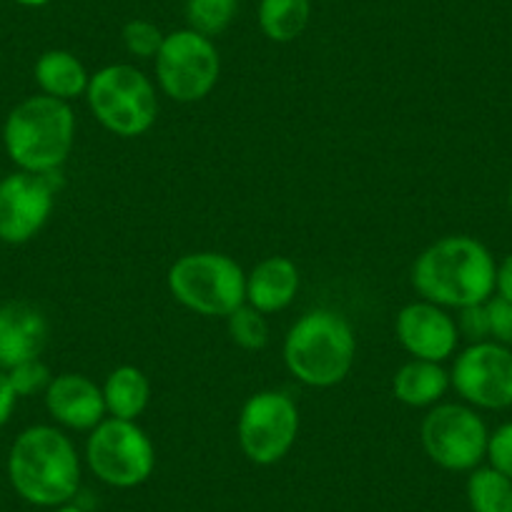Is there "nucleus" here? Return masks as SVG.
<instances>
[{
    "mask_svg": "<svg viewBox=\"0 0 512 512\" xmlns=\"http://www.w3.org/2000/svg\"><path fill=\"white\" fill-rule=\"evenodd\" d=\"M497 262L472 236H442L417 256L412 287L422 299L445 309L485 304L495 297Z\"/></svg>",
    "mask_w": 512,
    "mask_h": 512,
    "instance_id": "f257e3e1",
    "label": "nucleus"
},
{
    "mask_svg": "<svg viewBox=\"0 0 512 512\" xmlns=\"http://www.w3.org/2000/svg\"><path fill=\"white\" fill-rule=\"evenodd\" d=\"M8 477L18 497L36 507H61L81 490V457L63 430L33 425L13 440Z\"/></svg>",
    "mask_w": 512,
    "mask_h": 512,
    "instance_id": "f03ea898",
    "label": "nucleus"
},
{
    "mask_svg": "<svg viewBox=\"0 0 512 512\" xmlns=\"http://www.w3.org/2000/svg\"><path fill=\"white\" fill-rule=\"evenodd\" d=\"M76 141V116L71 103L38 93L8 113L3 146L18 171L56 174L68 161Z\"/></svg>",
    "mask_w": 512,
    "mask_h": 512,
    "instance_id": "7ed1b4c3",
    "label": "nucleus"
},
{
    "mask_svg": "<svg viewBox=\"0 0 512 512\" xmlns=\"http://www.w3.org/2000/svg\"><path fill=\"white\" fill-rule=\"evenodd\" d=\"M357 357L352 324L334 309H312L294 322L284 339V364L299 382L329 390L344 382Z\"/></svg>",
    "mask_w": 512,
    "mask_h": 512,
    "instance_id": "20e7f679",
    "label": "nucleus"
},
{
    "mask_svg": "<svg viewBox=\"0 0 512 512\" xmlns=\"http://www.w3.org/2000/svg\"><path fill=\"white\" fill-rule=\"evenodd\" d=\"M169 292L181 307L201 317H229L246 304L244 269L219 251H194L169 269Z\"/></svg>",
    "mask_w": 512,
    "mask_h": 512,
    "instance_id": "39448f33",
    "label": "nucleus"
},
{
    "mask_svg": "<svg viewBox=\"0 0 512 512\" xmlns=\"http://www.w3.org/2000/svg\"><path fill=\"white\" fill-rule=\"evenodd\" d=\"M86 98L98 123L121 139L144 136L159 118L156 86L128 63H111L93 73Z\"/></svg>",
    "mask_w": 512,
    "mask_h": 512,
    "instance_id": "423d86ee",
    "label": "nucleus"
},
{
    "mask_svg": "<svg viewBox=\"0 0 512 512\" xmlns=\"http://www.w3.org/2000/svg\"><path fill=\"white\" fill-rule=\"evenodd\" d=\"M86 462L103 485L131 490L154 475L156 447L134 420L108 417L88 435Z\"/></svg>",
    "mask_w": 512,
    "mask_h": 512,
    "instance_id": "0eeeda50",
    "label": "nucleus"
},
{
    "mask_svg": "<svg viewBox=\"0 0 512 512\" xmlns=\"http://www.w3.org/2000/svg\"><path fill=\"white\" fill-rule=\"evenodd\" d=\"M239 447L254 465H277L299 437V407L287 392L264 390L251 395L236 422Z\"/></svg>",
    "mask_w": 512,
    "mask_h": 512,
    "instance_id": "6e6552de",
    "label": "nucleus"
},
{
    "mask_svg": "<svg viewBox=\"0 0 512 512\" xmlns=\"http://www.w3.org/2000/svg\"><path fill=\"white\" fill-rule=\"evenodd\" d=\"M420 437L427 457L437 467L447 472H472L487 457L490 430L470 405L440 402L422 420Z\"/></svg>",
    "mask_w": 512,
    "mask_h": 512,
    "instance_id": "1a4fd4ad",
    "label": "nucleus"
},
{
    "mask_svg": "<svg viewBox=\"0 0 512 512\" xmlns=\"http://www.w3.org/2000/svg\"><path fill=\"white\" fill-rule=\"evenodd\" d=\"M154 61L161 91L179 103H196L209 96L221 73L214 41L191 28L169 33Z\"/></svg>",
    "mask_w": 512,
    "mask_h": 512,
    "instance_id": "9d476101",
    "label": "nucleus"
},
{
    "mask_svg": "<svg viewBox=\"0 0 512 512\" xmlns=\"http://www.w3.org/2000/svg\"><path fill=\"white\" fill-rule=\"evenodd\" d=\"M450 384L470 407L507 410L512 407V349L500 342H472L457 354Z\"/></svg>",
    "mask_w": 512,
    "mask_h": 512,
    "instance_id": "9b49d317",
    "label": "nucleus"
},
{
    "mask_svg": "<svg viewBox=\"0 0 512 512\" xmlns=\"http://www.w3.org/2000/svg\"><path fill=\"white\" fill-rule=\"evenodd\" d=\"M56 174L16 171L0 179V241L26 244L46 226L56 204Z\"/></svg>",
    "mask_w": 512,
    "mask_h": 512,
    "instance_id": "f8f14e48",
    "label": "nucleus"
},
{
    "mask_svg": "<svg viewBox=\"0 0 512 512\" xmlns=\"http://www.w3.org/2000/svg\"><path fill=\"white\" fill-rule=\"evenodd\" d=\"M395 334L412 359H430V362L450 359L460 342L457 319H452L445 307H437L427 299L400 309L395 319Z\"/></svg>",
    "mask_w": 512,
    "mask_h": 512,
    "instance_id": "ddd939ff",
    "label": "nucleus"
},
{
    "mask_svg": "<svg viewBox=\"0 0 512 512\" xmlns=\"http://www.w3.org/2000/svg\"><path fill=\"white\" fill-rule=\"evenodd\" d=\"M46 410L58 425L76 432H91L106 420L103 390L91 377L63 372L51 379L46 390Z\"/></svg>",
    "mask_w": 512,
    "mask_h": 512,
    "instance_id": "4468645a",
    "label": "nucleus"
},
{
    "mask_svg": "<svg viewBox=\"0 0 512 512\" xmlns=\"http://www.w3.org/2000/svg\"><path fill=\"white\" fill-rule=\"evenodd\" d=\"M48 344V319L36 304H0V369L41 359Z\"/></svg>",
    "mask_w": 512,
    "mask_h": 512,
    "instance_id": "2eb2a0df",
    "label": "nucleus"
},
{
    "mask_svg": "<svg viewBox=\"0 0 512 512\" xmlns=\"http://www.w3.org/2000/svg\"><path fill=\"white\" fill-rule=\"evenodd\" d=\"M299 269L287 256H267L246 274V304L262 314L287 309L299 292Z\"/></svg>",
    "mask_w": 512,
    "mask_h": 512,
    "instance_id": "dca6fc26",
    "label": "nucleus"
},
{
    "mask_svg": "<svg viewBox=\"0 0 512 512\" xmlns=\"http://www.w3.org/2000/svg\"><path fill=\"white\" fill-rule=\"evenodd\" d=\"M450 372L442 362L430 359H410L402 364L392 379V392L407 407H435L450 390Z\"/></svg>",
    "mask_w": 512,
    "mask_h": 512,
    "instance_id": "f3484780",
    "label": "nucleus"
},
{
    "mask_svg": "<svg viewBox=\"0 0 512 512\" xmlns=\"http://www.w3.org/2000/svg\"><path fill=\"white\" fill-rule=\"evenodd\" d=\"M33 78H36L41 93L66 103L86 96L88 83H91L86 66L71 51H63V48L43 53L33 68Z\"/></svg>",
    "mask_w": 512,
    "mask_h": 512,
    "instance_id": "a211bd4d",
    "label": "nucleus"
},
{
    "mask_svg": "<svg viewBox=\"0 0 512 512\" xmlns=\"http://www.w3.org/2000/svg\"><path fill=\"white\" fill-rule=\"evenodd\" d=\"M103 400H106V412L118 420H134L144 415L151 400L149 377L139 367L123 364L116 367L103 382Z\"/></svg>",
    "mask_w": 512,
    "mask_h": 512,
    "instance_id": "6ab92c4d",
    "label": "nucleus"
},
{
    "mask_svg": "<svg viewBox=\"0 0 512 512\" xmlns=\"http://www.w3.org/2000/svg\"><path fill=\"white\" fill-rule=\"evenodd\" d=\"M312 0H262L259 28L274 43H292L307 31Z\"/></svg>",
    "mask_w": 512,
    "mask_h": 512,
    "instance_id": "aec40b11",
    "label": "nucleus"
},
{
    "mask_svg": "<svg viewBox=\"0 0 512 512\" xmlns=\"http://www.w3.org/2000/svg\"><path fill=\"white\" fill-rule=\"evenodd\" d=\"M467 505L472 512H512V480L495 467H475L467 477Z\"/></svg>",
    "mask_w": 512,
    "mask_h": 512,
    "instance_id": "412c9836",
    "label": "nucleus"
},
{
    "mask_svg": "<svg viewBox=\"0 0 512 512\" xmlns=\"http://www.w3.org/2000/svg\"><path fill=\"white\" fill-rule=\"evenodd\" d=\"M239 0H186V21L191 31L206 38L221 36L234 21Z\"/></svg>",
    "mask_w": 512,
    "mask_h": 512,
    "instance_id": "4be33fe9",
    "label": "nucleus"
},
{
    "mask_svg": "<svg viewBox=\"0 0 512 512\" xmlns=\"http://www.w3.org/2000/svg\"><path fill=\"white\" fill-rule=\"evenodd\" d=\"M226 324H229V337L236 347L246 349V352H259L269 344V322L267 314H262L259 309L244 307L236 309L234 314L226 317Z\"/></svg>",
    "mask_w": 512,
    "mask_h": 512,
    "instance_id": "5701e85b",
    "label": "nucleus"
},
{
    "mask_svg": "<svg viewBox=\"0 0 512 512\" xmlns=\"http://www.w3.org/2000/svg\"><path fill=\"white\" fill-rule=\"evenodd\" d=\"M164 33L156 23L136 18L123 26V46L131 56L136 58H156L159 56L161 46H164Z\"/></svg>",
    "mask_w": 512,
    "mask_h": 512,
    "instance_id": "b1692460",
    "label": "nucleus"
},
{
    "mask_svg": "<svg viewBox=\"0 0 512 512\" xmlns=\"http://www.w3.org/2000/svg\"><path fill=\"white\" fill-rule=\"evenodd\" d=\"M8 377H11L13 390H16L18 400H21V397H33L41 395V392L46 395L53 374L41 359H31V362H23L18 367L8 369Z\"/></svg>",
    "mask_w": 512,
    "mask_h": 512,
    "instance_id": "393cba45",
    "label": "nucleus"
},
{
    "mask_svg": "<svg viewBox=\"0 0 512 512\" xmlns=\"http://www.w3.org/2000/svg\"><path fill=\"white\" fill-rule=\"evenodd\" d=\"M485 460L512 480V422H505L495 432H490Z\"/></svg>",
    "mask_w": 512,
    "mask_h": 512,
    "instance_id": "a878e982",
    "label": "nucleus"
},
{
    "mask_svg": "<svg viewBox=\"0 0 512 512\" xmlns=\"http://www.w3.org/2000/svg\"><path fill=\"white\" fill-rule=\"evenodd\" d=\"M487 319H490V339L512 349V302L505 297L487 299Z\"/></svg>",
    "mask_w": 512,
    "mask_h": 512,
    "instance_id": "bb28decb",
    "label": "nucleus"
},
{
    "mask_svg": "<svg viewBox=\"0 0 512 512\" xmlns=\"http://www.w3.org/2000/svg\"><path fill=\"white\" fill-rule=\"evenodd\" d=\"M457 329L460 337H467L470 342H485L490 339V319H487V302L485 304H472V307L457 309Z\"/></svg>",
    "mask_w": 512,
    "mask_h": 512,
    "instance_id": "cd10ccee",
    "label": "nucleus"
},
{
    "mask_svg": "<svg viewBox=\"0 0 512 512\" xmlns=\"http://www.w3.org/2000/svg\"><path fill=\"white\" fill-rule=\"evenodd\" d=\"M18 395L13 390L11 377H8L6 369H0V427H6L8 420H11L13 410H16Z\"/></svg>",
    "mask_w": 512,
    "mask_h": 512,
    "instance_id": "c85d7f7f",
    "label": "nucleus"
},
{
    "mask_svg": "<svg viewBox=\"0 0 512 512\" xmlns=\"http://www.w3.org/2000/svg\"><path fill=\"white\" fill-rule=\"evenodd\" d=\"M497 297H505L512 302V251L497 264V282H495Z\"/></svg>",
    "mask_w": 512,
    "mask_h": 512,
    "instance_id": "c756f323",
    "label": "nucleus"
},
{
    "mask_svg": "<svg viewBox=\"0 0 512 512\" xmlns=\"http://www.w3.org/2000/svg\"><path fill=\"white\" fill-rule=\"evenodd\" d=\"M53 512H88V510H83V507L76 505V502H66V505L56 507V510H53Z\"/></svg>",
    "mask_w": 512,
    "mask_h": 512,
    "instance_id": "7c9ffc66",
    "label": "nucleus"
},
{
    "mask_svg": "<svg viewBox=\"0 0 512 512\" xmlns=\"http://www.w3.org/2000/svg\"><path fill=\"white\" fill-rule=\"evenodd\" d=\"M16 3H21V6H28V8H41L46 6L48 0H16Z\"/></svg>",
    "mask_w": 512,
    "mask_h": 512,
    "instance_id": "2f4dec72",
    "label": "nucleus"
},
{
    "mask_svg": "<svg viewBox=\"0 0 512 512\" xmlns=\"http://www.w3.org/2000/svg\"><path fill=\"white\" fill-rule=\"evenodd\" d=\"M507 204H510V214H512V176H510V186H507Z\"/></svg>",
    "mask_w": 512,
    "mask_h": 512,
    "instance_id": "473e14b6",
    "label": "nucleus"
}]
</instances>
